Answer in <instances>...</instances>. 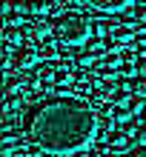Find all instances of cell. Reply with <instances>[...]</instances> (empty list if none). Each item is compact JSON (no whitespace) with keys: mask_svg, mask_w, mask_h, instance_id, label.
Wrapping results in <instances>:
<instances>
[{"mask_svg":"<svg viewBox=\"0 0 146 157\" xmlns=\"http://www.w3.org/2000/svg\"><path fill=\"white\" fill-rule=\"evenodd\" d=\"M26 140L49 154H77L97 137V114L80 97H43L23 112Z\"/></svg>","mask_w":146,"mask_h":157,"instance_id":"cell-1","label":"cell"},{"mask_svg":"<svg viewBox=\"0 0 146 157\" xmlns=\"http://www.w3.org/2000/svg\"><path fill=\"white\" fill-rule=\"evenodd\" d=\"M92 32V23L86 20L80 12H63L54 17V26H52V34L57 37L63 46H77L89 37Z\"/></svg>","mask_w":146,"mask_h":157,"instance_id":"cell-2","label":"cell"},{"mask_svg":"<svg viewBox=\"0 0 146 157\" xmlns=\"http://www.w3.org/2000/svg\"><path fill=\"white\" fill-rule=\"evenodd\" d=\"M37 46L34 43H20V46H14L12 49V63H14V69H32L34 63H37Z\"/></svg>","mask_w":146,"mask_h":157,"instance_id":"cell-3","label":"cell"},{"mask_svg":"<svg viewBox=\"0 0 146 157\" xmlns=\"http://www.w3.org/2000/svg\"><path fill=\"white\" fill-rule=\"evenodd\" d=\"M89 9H97V12H123V9H129L135 0H83Z\"/></svg>","mask_w":146,"mask_h":157,"instance_id":"cell-4","label":"cell"},{"mask_svg":"<svg viewBox=\"0 0 146 157\" xmlns=\"http://www.w3.org/2000/svg\"><path fill=\"white\" fill-rule=\"evenodd\" d=\"M60 40L54 37V34H49V37H43L37 40V54H40V60H54L57 57V52H60Z\"/></svg>","mask_w":146,"mask_h":157,"instance_id":"cell-5","label":"cell"},{"mask_svg":"<svg viewBox=\"0 0 146 157\" xmlns=\"http://www.w3.org/2000/svg\"><path fill=\"white\" fill-rule=\"evenodd\" d=\"M14 6L20 9V12L26 17H32V14H43V12H49V0H14Z\"/></svg>","mask_w":146,"mask_h":157,"instance_id":"cell-6","label":"cell"},{"mask_svg":"<svg viewBox=\"0 0 146 157\" xmlns=\"http://www.w3.org/2000/svg\"><path fill=\"white\" fill-rule=\"evenodd\" d=\"M34 75H37V80H40V86H43V89L52 86V83H54V75H57V63H54V60H43Z\"/></svg>","mask_w":146,"mask_h":157,"instance_id":"cell-7","label":"cell"},{"mask_svg":"<svg viewBox=\"0 0 146 157\" xmlns=\"http://www.w3.org/2000/svg\"><path fill=\"white\" fill-rule=\"evenodd\" d=\"M129 137H132V134H126L123 128H115V132L109 134V146H112L115 151H120V149L129 151V149H132V140H129Z\"/></svg>","mask_w":146,"mask_h":157,"instance_id":"cell-8","label":"cell"},{"mask_svg":"<svg viewBox=\"0 0 146 157\" xmlns=\"http://www.w3.org/2000/svg\"><path fill=\"white\" fill-rule=\"evenodd\" d=\"M23 40H26L23 26H6V29H3V43H9V46H20Z\"/></svg>","mask_w":146,"mask_h":157,"instance_id":"cell-9","label":"cell"},{"mask_svg":"<svg viewBox=\"0 0 146 157\" xmlns=\"http://www.w3.org/2000/svg\"><path fill=\"white\" fill-rule=\"evenodd\" d=\"M112 132H115V117H100L97 120V140H109Z\"/></svg>","mask_w":146,"mask_h":157,"instance_id":"cell-10","label":"cell"},{"mask_svg":"<svg viewBox=\"0 0 146 157\" xmlns=\"http://www.w3.org/2000/svg\"><path fill=\"white\" fill-rule=\"evenodd\" d=\"M115 29H117V23H112V20H95L92 23V32L97 34V37H109Z\"/></svg>","mask_w":146,"mask_h":157,"instance_id":"cell-11","label":"cell"},{"mask_svg":"<svg viewBox=\"0 0 146 157\" xmlns=\"http://www.w3.org/2000/svg\"><path fill=\"white\" fill-rule=\"evenodd\" d=\"M129 89H132L135 97H146V75H135L129 80Z\"/></svg>","mask_w":146,"mask_h":157,"instance_id":"cell-12","label":"cell"},{"mask_svg":"<svg viewBox=\"0 0 146 157\" xmlns=\"http://www.w3.org/2000/svg\"><path fill=\"white\" fill-rule=\"evenodd\" d=\"M75 60H77V66H95V63H97V57H95V54L92 52H89V49H77L75 52Z\"/></svg>","mask_w":146,"mask_h":157,"instance_id":"cell-13","label":"cell"},{"mask_svg":"<svg viewBox=\"0 0 146 157\" xmlns=\"http://www.w3.org/2000/svg\"><path fill=\"white\" fill-rule=\"evenodd\" d=\"M123 26H126V29H129L132 34L146 32V20H140V17H126V20H123Z\"/></svg>","mask_w":146,"mask_h":157,"instance_id":"cell-14","label":"cell"},{"mask_svg":"<svg viewBox=\"0 0 146 157\" xmlns=\"http://www.w3.org/2000/svg\"><path fill=\"white\" fill-rule=\"evenodd\" d=\"M112 37H115L117 43H120V46H126V43H132V40H135V37H132V32H129V29H126V26H123V23H120V26H117V29L112 32Z\"/></svg>","mask_w":146,"mask_h":157,"instance_id":"cell-15","label":"cell"},{"mask_svg":"<svg viewBox=\"0 0 146 157\" xmlns=\"http://www.w3.org/2000/svg\"><path fill=\"white\" fill-rule=\"evenodd\" d=\"M86 49H89V52H92V54H95V57H103V54L109 52L103 40H89V43H86Z\"/></svg>","mask_w":146,"mask_h":157,"instance_id":"cell-16","label":"cell"},{"mask_svg":"<svg viewBox=\"0 0 146 157\" xmlns=\"http://www.w3.org/2000/svg\"><path fill=\"white\" fill-rule=\"evenodd\" d=\"M112 117H115V123H126V120L132 117V112H129V106H115Z\"/></svg>","mask_w":146,"mask_h":157,"instance_id":"cell-17","label":"cell"},{"mask_svg":"<svg viewBox=\"0 0 146 157\" xmlns=\"http://www.w3.org/2000/svg\"><path fill=\"white\" fill-rule=\"evenodd\" d=\"M126 157H146V143H135L129 151H126Z\"/></svg>","mask_w":146,"mask_h":157,"instance_id":"cell-18","label":"cell"},{"mask_svg":"<svg viewBox=\"0 0 146 157\" xmlns=\"http://www.w3.org/2000/svg\"><path fill=\"white\" fill-rule=\"evenodd\" d=\"M135 69H138V75H146V57H138V60H135Z\"/></svg>","mask_w":146,"mask_h":157,"instance_id":"cell-19","label":"cell"},{"mask_svg":"<svg viewBox=\"0 0 146 157\" xmlns=\"http://www.w3.org/2000/svg\"><path fill=\"white\" fill-rule=\"evenodd\" d=\"M135 140H138V143H146V123L138 128V134H135Z\"/></svg>","mask_w":146,"mask_h":157,"instance_id":"cell-20","label":"cell"},{"mask_svg":"<svg viewBox=\"0 0 146 157\" xmlns=\"http://www.w3.org/2000/svg\"><path fill=\"white\" fill-rule=\"evenodd\" d=\"M77 3H83V0H63V6H66L69 12H75V6H77Z\"/></svg>","mask_w":146,"mask_h":157,"instance_id":"cell-21","label":"cell"},{"mask_svg":"<svg viewBox=\"0 0 146 157\" xmlns=\"http://www.w3.org/2000/svg\"><path fill=\"white\" fill-rule=\"evenodd\" d=\"M6 3H14V0H6Z\"/></svg>","mask_w":146,"mask_h":157,"instance_id":"cell-22","label":"cell"},{"mask_svg":"<svg viewBox=\"0 0 146 157\" xmlns=\"http://www.w3.org/2000/svg\"><path fill=\"white\" fill-rule=\"evenodd\" d=\"M100 157H106V154H100Z\"/></svg>","mask_w":146,"mask_h":157,"instance_id":"cell-23","label":"cell"}]
</instances>
